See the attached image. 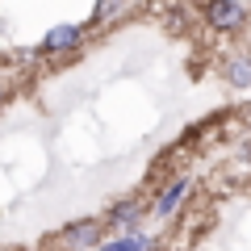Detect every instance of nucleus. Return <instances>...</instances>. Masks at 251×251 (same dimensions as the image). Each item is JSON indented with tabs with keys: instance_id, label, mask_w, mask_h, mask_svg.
<instances>
[{
	"instance_id": "nucleus-10",
	"label": "nucleus",
	"mask_w": 251,
	"mask_h": 251,
	"mask_svg": "<svg viewBox=\"0 0 251 251\" xmlns=\"http://www.w3.org/2000/svg\"><path fill=\"white\" fill-rule=\"evenodd\" d=\"M4 100H9V88H4V80H0V109H4Z\"/></svg>"
},
{
	"instance_id": "nucleus-4",
	"label": "nucleus",
	"mask_w": 251,
	"mask_h": 251,
	"mask_svg": "<svg viewBox=\"0 0 251 251\" xmlns=\"http://www.w3.org/2000/svg\"><path fill=\"white\" fill-rule=\"evenodd\" d=\"M105 218H80V222H72L67 230H63V251H88V247H97L100 239H105Z\"/></svg>"
},
{
	"instance_id": "nucleus-2",
	"label": "nucleus",
	"mask_w": 251,
	"mask_h": 251,
	"mask_svg": "<svg viewBox=\"0 0 251 251\" xmlns=\"http://www.w3.org/2000/svg\"><path fill=\"white\" fill-rule=\"evenodd\" d=\"M84 42H88V25L63 21V25L46 29V38H42V46H38V50H42V54H72V50H80Z\"/></svg>"
},
{
	"instance_id": "nucleus-6",
	"label": "nucleus",
	"mask_w": 251,
	"mask_h": 251,
	"mask_svg": "<svg viewBox=\"0 0 251 251\" xmlns=\"http://www.w3.org/2000/svg\"><path fill=\"white\" fill-rule=\"evenodd\" d=\"M222 80L230 84V88H251V54H226Z\"/></svg>"
},
{
	"instance_id": "nucleus-7",
	"label": "nucleus",
	"mask_w": 251,
	"mask_h": 251,
	"mask_svg": "<svg viewBox=\"0 0 251 251\" xmlns=\"http://www.w3.org/2000/svg\"><path fill=\"white\" fill-rule=\"evenodd\" d=\"M100 251H159V243L147 230H134V234H113L109 243H100Z\"/></svg>"
},
{
	"instance_id": "nucleus-3",
	"label": "nucleus",
	"mask_w": 251,
	"mask_h": 251,
	"mask_svg": "<svg viewBox=\"0 0 251 251\" xmlns=\"http://www.w3.org/2000/svg\"><path fill=\"white\" fill-rule=\"evenodd\" d=\"M143 218H147V201L126 197V201H117V205H109L105 226L113 234H134V230H143Z\"/></svg>"
},
{
	"instance_id": "nucleus-5",
	"label": "nucleus",
	"mask_w": 251,
	"mask_h": 251,
	"mask_svg": "<svg viewBox=\"0 0 251 251\" xmlns=\"http://www.w3.org/2000/svg\"><path fill=\"white\" fill-rule=\"evenodd\" d=\"M188 193H193V184H188L184 176H176V180H168V184L159 188V197L151 201V209H155V218H176L180 209L188 205Z\"/></svg>"
},
{
	"instance_id": "nucleus-1",
	"label": "nucleus",
	"mask_w": 251,
	"mask_h": 251,
	"mask_svg": "<svg viewBox=\"0 0 251 251\" xmlns=\"http://www.w3.org/2000/svg\"><path fill=\"white\" fill-rule=\"evenodd\" d=\"M201 17H205V25L214 34H239L247 25V4H239V0H205Z\"/></svg>"
},
{
	"instance_id": "nucleus-9",
	"label": "nucleus",
	"mask_w": 251,
	"mask_h": 251,
	"mask_svg": "<svg viewBox=\"0 0 251 251\" xmlns=\"http://www.w3.org/2000/svg\"><path fill=\"white\" fill-rule=\"evenodd\" d=\"M243 126L251 130V105H243Z\"/></svg>"
},
{
	"instance_id": "nucleus-8",
	"label": "nucleus",
	"mask_w": 251,
	"mask_h": 251,
	"mask_svg": "<svg viewBox=\"0 0 251 251\" xmlns=\"http://www.w3.org/2000/svg\"><path fill=\"white\" fill-rule=\"evenodd\" d=\"M122 9H126V0H97V4H92V25H105V21L117 17Z\"/></svg>"
}]
</instances>
